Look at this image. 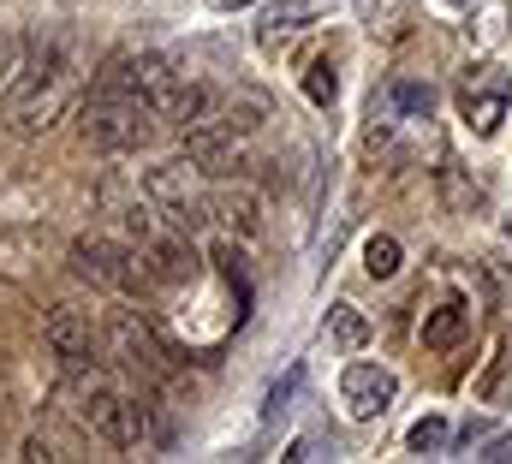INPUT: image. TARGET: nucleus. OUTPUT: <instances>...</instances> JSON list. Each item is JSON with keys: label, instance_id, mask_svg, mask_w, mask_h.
<instances>
[{"label": "nucleus", "instance_id": "obj_4", "mask_svg": "<svg viewBox=\"0 0 512 464\" xmlns=\"http://www.w3.org/2000/svg\"><path fill=\"white\" fill-rule=\"evenodd\" d=\"M66 399H72V411H78V423H84L90 435H102L108 447H120V405H126V393H120L102 369L72 363V387H66Z\"/></svg>", "mask_w": 512, "mask_h": 464}, {"label": "nucleus", "instance_id": "obj_23", "mask_svg": "<svg viewBox=\"0 0 512 464\" xmlns=\"http://www.w3.org/2000/svg\"><path fill=\"white\" fill-rule=\"evenodd\" d=\"M215 6H221V12H233V6H251V0H215Z\"/></svg>", "mask_w": 512, "mask_h": 464}, {"label": "nucleus", "instance_id": "obj_11", "mask_svg": "<svg viewBox=\"0 0 512 464\" xmlns=\"http://www.w3.org/2000/svg\"><path fill=\"white\" fill-rule=\"evenodd\" d=\"M465 328H471V304H465V298H447V304L423 322V346H429V351L459 346V340H465Z\"/></svg>", "mask_w": 512, "mask_h": 464}, {"label": "nucleus", "instance_id": "obj_19", "mask_svg": "<svg viewBox=\"0 0 512 464\" xmlns=\"http://www.w3.org/2000/svg\"><path fill=\"white\" fill-rule=\"evenodd\" d=\"M24 66V36H12V30H0V90L12 84V72Z\"/></svg>", "mask_w": 512, "mask_h": 464}, {"label": "nucleus", "instance_id": "obj_15", "mask_svg": "<svg viewBox=\"0 0 512 464\" xmlns=\"http://www.w3.org/2000/svg\"><path fill=\"white\" fill-rule=\"evenodd\" d=\"M405 441H411V453H417V459H441V453L453 447V429H447V417H417Z\"/></svg>", "mask_w": 512, "mask_h": 464}, {"label": "nucleus", "instance_id": "obj_18", "mask_svg": "<svg viewBox=\"0 0 512 464\" xmlns=\"http://www.w3.org/2000/svg\"><path fill=\"white\" fill-rule=\"evenodd\" d=\"M304 90H310V102H316V108H334V96H340L334 60H310V72H304Z\"/></svg>", "mask_w": 512, "mask_h": 464}, {"label": "nucleus", "instance_id": "obj_14", "mask_svg": "<svg viewBox=\"0 0 512 464\" xmlns=\"http://www.w3.org/2000/svg\"><path fill=\"white\" fill-rule=\"evenodd\" d=\"M328 334H334V346L358 351L364 340H370V322H364L358 304H328Z\"/></svg>", "mask_w": 512, "mask_h": 464}, {"label": "nucleus", "instance_id": "obj_22", "mask_svg": "<svg viewBox=\"0 0 512 464\" xmlns=\"http://www.w3.org/2000/svg\"><path fill=\"white\" fill-rule=\"evenodd\" d=\"M286 459H322V441L316 435H304V441H292V453Z\"/></svg>", "mask_w": 512, "mask_h": 464}, {"label": "nucleus", "instance_id": "obj_24", "mask_svg": "<svg viewBox=\"0 0 512 464\" xmlns=\"http://www.w3.org/2000/svg\"><path fill=\"white\" fill-rule=\"evenodd\" d=\"M507 244H512V221H507Z\"/></svg>", "mask_w": 512, "mask_h": 464}, {"label": "nucleus", "instance_id": "obj_9", "mask_svg": "<svg viewBox=\"0 0 512 464\" xmlns=\"http://www.w3.org/2000/svg\"><path fill=\"white\" fill-rule=\"evenodd\" d=\"M143 250H149V268H155V280H167V286H191V280L203 274L197 250H191L179 232H149V238H143Z\"/></svg>", "mask_w": 512, "mask_h": 464}, {"label": "nucleus", "instance_id": "obj_3", "mask_svg": "<svg viewBox=\"0 0 512 464\" xmlns=\"http://www.w3.org/2000/svg\"><path fill=\"white\" fill-rule=\"evenodd\" d=\"M459 108H465V125H471L477 137H495L501 119H507V108H512V72L489 66V60L465 66V78H459Z\"/></svg>", "mask_w": 512, "mask_h": 464}, {"label": "nucleus", "instance_id": "obj_5", "mask_svg": "<svg viewBox=\"0 0 512 464\" xmlns=\"http://www.w3.org/2000/svg\"><path fill=\"white\" fill-rule=\"evenodd\" d=\"M126 72H131L137 102H143L155 119H173L179 96H185V72H179L167 54H126Z\"/></svg>", "mask_w": 512, "mask_h": 464}, {"label": "nucleus", "instance_id": "obj_8", "mask_svg": "<svg viewBox=\"0 0 512 464\" xmlns=\"http://www.w3.org/2000/svg\"><path fill=\"white\" fill-rule=\"evenodd\" d=\"M42 334H48V346L60 351L66 363H90L96 357V322H90V310H78V304H54L48 310V322H42Z\"/></svg>", "mask_w": 512, "mask_h": 464}, {"label": "nucleus", "instance_id": "obj_17", "mask_svg": "<svg viewBox=\"0 0 512 464\" xmlns=\"http://www.w3.org/2000/svg\"><path fill=\"white\" fill-rule=\"evenodd\" d=\"M364 268H370V280H393V274H399V238L376 232V238L364 244Z\"/></svg>", "mask_w": 512, "mask_h": 464}, {"label": "nucleus", "instance_id": "obj_1", "mask_svg": "<svg viewBox=\"0 0 512 464\" xmlns=\"http://www.w3.org/2000/svg\"><path fill=\"white\" fill-rule=\"evenodd\" d=\"M78 84H84L78 42H72V36H30V42H24V66L12 72L6 102H0L6 131H12V137H42L54 119L72 108Z\"/></svg>", "mask_w": 512, "mask_h": 464}, {"label": "nucleus", "instance_id": "obj_13", "mask_svg": "<svg viewBox=\"0 0 512 464\" xmlns=\"http://www.w3.org/2000/svg\"><path fill=\"white\" fill-rule=\"evenodd\" d=\"M316 18V0H280V6H268V18H262V48H274L280 36H292V30H304Z\"/></svg>", "mask_w": 512, "mask_h": 464}, {"label": "nucleus", "instance_id": "obj_6", "mask_svg": "<svg viewBox=\"0 0 512 464\" xmlns=\"http://www.w3.org/2000/svg\"><path fill=\"white\" fill-rule=\"evenodd\" d=\"M393 393H399V375L387 363H370V357L346 363V375H340V399L352 405V417H382Z\"/></svg>", "mask_w": 512, "mask_h": 464}, {"label": "nucleus", "instance_id": "obj_16", "mask_svg": "<svg viewBox=\"0 0 512 464\" xmlns=\"http://www.w3.org/2000/svg\"><path fill=\"white\" fill-rule=\"evenodd\" d=\"M298 387H304V369L292 363V369H286V375H280V381H274V387L262 393V423H280V417L292 411V399H298Z\"/></svg>", "mask_w": 512, "mask_h": 464}, {"label": "nucleus", "instance_id": "obj_2", "mask_svg": "<svg viewBox=\"0 0 512 464\" xmlns=\"http://www.w3.org/2000/svg\"><path fill=\"white\" fill-rule=\"evenodd\" d=\"M78 131H84V143H90V149H108V155H120V149H143V143L155 137V114H149V108L137 102V90H131L126 54L102 66L96 90L84 96Z\"/></svg>", "mask_w": 512, "mask_h": 464}, {"label": "nucleus", "instance_id": "obj_21", "mask_svg": "<svg viewBox=\"0 0 512 464\" xmlns=\"http://www.w3.org/2000/svg\"><path fill=\"white\" fill-rule=\"evenodd\" d=\"M483 441H489V423H483V417H471V423L459 429V447L471 453V447H483Z\"/></svg>", "mask_w": 512, "mask_h": 464}, {"label": "nucleus", "instance_id": "obj_10", "mask_svg": "<svg viewBox=\"0 0 512 464\" xmlns=\"http://www.w3.org/2000/svg\"><path fill=\"white\" fill-rule=\"evenodd\" d=\"M203 209H209V215H221L239 238H256V232H262V203H256V191H215Z\"/></svg>", "mask_w": 512, "mask_h": 464}, {"label": "nucleus", "instance_id": "obj_25", "mask_svg": "<svg viewBox=\"0 0 512 464\" xmlns=\"http://www.w3.org/2000/svg\"><path fill=\"white\" fill-rule=\"evenodd\" d=\"M453 6H471V0H453Z\"/></svg>", "mask_w": 512, "mask_h": 464}, {"label": "nucleus", "instance_id": "obj_12", "mask_svg": "<svg viewBox=\"0 0 512 464\" xmlns=\"http://www.w3.org/2000/svg\"><path fill=\"white\" fill-rule=\"evenodd\" d=\"M382 108H393L399 119H429L435 114V84H423V78H399V84H387L382 90Z\"/></svg>", "mask_w": 512, "mask_h": 464}, {"label": "nucleus", "instance_id": "obj_20", "mask_svg": "<svg viewBox=\"0 0 512 464\" xmlns=\"http://www.w3.org/2000/svg\"><path fill=\"white\" fill-rule=\"evenodd\" d=\"M477 459H489V464H507V459H512V435H489Z\"/></svg>", "mask_w": 512, "mask_h": 464}, {"label": "nucleus", "instance_id": "obj_7", "mask_svg": "<svg viewBox=\"0 0 512 464\" xmlns=\"http://www.w3.org/2000/svg\"><path fill=\"white\" fill-rule=\"evenodd\" d=\"M108 346L120 357V369H131V375H161V346H155V334H149V322L137 310H120L108 322Z\"/></svg>", "mask_w": 512, "mask_h": 464}]
</instances>
